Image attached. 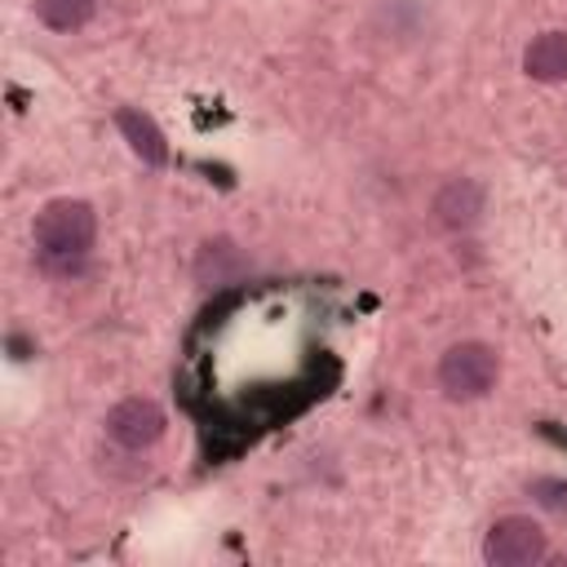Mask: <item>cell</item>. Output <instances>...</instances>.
<instances>
[{
    "mask_svg": "<svg viewBox=\"0 0 567 567\" xmlns=\"http://www.w3.org/2000/svg\"><path fill=\"white\" fill-rule=\"evenodd\" d=\"M102 425H106V439H111V443H120V447H128V452H146V447H155V443L164 439L168 416H164V408H159L155 399L133 394V399H120V403L106 412Z\"/></svg>",
    "mask_w": 567,
    "mask_h": 567,
    "instance_id": "277c9868",
    "label": "cell"
},
{
    "mask_svg": "<svg viewBox=\"0 0 567 567\" xmlns=\"http://www.w3.org/2000/svg\"><path fill=\"white\" fill-rule=\"evenodd\" d=\"M9 350H13V359H31V354H35V346H27V341H22L18 332L9 337Z\"/></svg>",
    "mask_w": 567,
    "mask_h": 567,
    "instance_id": "30bf717a",
    "label": "cell"
},
{
    "mask_svg": "<svg viewBox=\"0 0 567 567\" xmlns=\"http://www.w3.org/2000/svg\"><path fill=\"white\" fill-rule=\"evenodd\" d=\"M549 554V536L527 514H505L483 536V563L487 567H532Z\"/></svg>",
    "mask_w": 567,
    "mask_h": 567,
    "instance_id": "3957f363",
    "label": "cell"
},
{
    "mask_svg": "<svg viewBox=\"0 0 567 567\" xmlns=\"http://www.w3.org/2000/svg\"><path fill=\"white\" fill-rule=\"evenodd\" d=\"M523 71L540 84H558L567 80V31H540L527 49H523Z\"/></svg>",
    "mask_w": 567,
    "mask_h": 567,
    "instance_id": "52a82bcc",
    "label": "cell"
},
{
    "mask_svg": "<svg viewBox=\"0 0 567 567\" xmlns=\"http://www.w3.org/2000/svg\"><path fill=\"white\" fill-rule=\"evenodd\" d=\"M97 13V0H35V18L49 31H80Z\"/></svg>",
    "mask_w": 567,
    "mask_h": 567,
    "instance_id": "ba28073f",
    "label": "cell"
},
{
    "mask_svg": "<svg viewBox=\"0 0 567 567\" xmlns=\"http://www.w3.org/2000/svg\"><path fill=\"white\" fill-rule=\"evenodd\" d=\"M527 492L536 496V505H545L554 514H567V478H532Z\"/></svg>",
    "mask_w": 567,
    "mask_h": 567,
    "instance_id": "9c48e42d",
    "label": "cell"
},
{
    "mask_svg": "<svg viewBox=\"0 0 567 567\" xmlns=\"http://www.w3.org/2000/svg\"><path fill=\"white\" fill-rule=\"evenodd\" d=\"M501 381V354L487 341H456L439 354V390L456 403L483 399Z\"/></svg>",
    "mask_w": 567,
    "mask_h": 567,
    "instance_id": "7a4b0ae2",
    "label": "cell"
},
{
    "mask_svg": "<svg viewBox=\"0 0 567 567\" xmlns=\"http://www.w3.org/2000/svg\"><path fill=\"white\" fill-rule=\"evenodd\" d=\"M31 235H35L44 270L71 275V270H80V261L89 257V248L97 239V213L84 199H49L35 213Z\"/></svg>",
    "mask_w": 567,
    "mask_h": 567,
    "instance_id": "6da1fadb",
    "label": "cell"
},
{
    "mask_svg": "<svg viewBox=\"0 0 567 567\" xmlns=\"http://www.w3.org/2000/svg\"><path fill=\"white\" fill-rule=\"evenodd\" d=\"M483 208H487V190L474 182V177H452L434 190V221L447 226V230H474L483 221Z\"/></svg>",
    "mask_w": 567,
    "mask_h": 567,
    "instance_id": "5b68a950",
    "label": "cell"
},
{
    "mask_svg": "<svg viewBox=\"0 0 567 567\" xmlns=\"http://www.w3.org/2000/svg\"><path fill=\"white\" fill-rule=\"evenodd\" d=\"M115 128H120V137L128 142V151H133L142 164H151V168L168 164V142H164L159 124H155L146 111H137V106H120V111H115Z\"/></svg>",
    "mask_w": 567,
    "mask_h": 567,
    "instance_id": "8992f818",
    "label": "cell"
}]
</instances>
